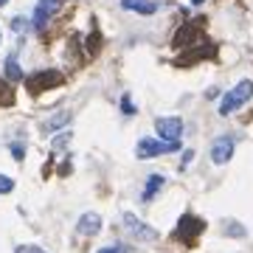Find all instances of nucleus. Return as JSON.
<instances>
[{
	"instance_id": "1",
	"label": "nucleus",
	"mask_w": 253,
	"mask_h": 253,
	"mask_svg": "<svg viewBox=\"0 0 253 253\" xmlns=\"http://www.w3.org/2000/svg\"><path fill=\"white\" fill-rule=\"evenodd\" d=\"M251 96H253V82L242 79L231 93H225V99H222V104H219V116H231V113H236L242 104L251 101Z\"/></svg>"
},
{
	"instance_id": "2",
	"label": "nucleus",
	"mask_w": 253,
	"mask_h": 253,
	"mask_svg": "<svg viewBox=\"0 0 253 253\" xmlns=\"http://www.w3.org/2000/svg\"><path fill=\"white\" fill-rule=\"evenodd\" d=\"M62 73L59 71H37V73H31L26 79V87H28V93L31 96H40V93H45V90H51V87H59L62 84Z\"/></svg>"
},
{
	"instance_id": "3",
	"label": "nucleus",
	"mask_w": 253,
	"mask_h": 253,
	"mask_svg": "<svg viewBox=\"0 0 253 253\" xmlns=\"http://www.w3.org/2000/svg\"><path fill=\"white\" fill-rule=\"evenodd\" d=\"M203 231H206V222H203V219L194 217V214H183L180 222H177V234H174V239H177V242H186V245H194Z\"/></svg>"
},
{
	"instance_id": "4",
	"label": "nucleus",
	"mask_w": 253,
	"mask_h": 253,
	"mask_svg": "<svg viewBox=\"0 0 253 253\" xmlns=\"http://www.w3.org/2000/svg\"><path fill=\"white\" fill-rule=\"evenodd\" d=\"M180 149V141H155V138H141V144L135 146L138 158H155L163 152H174Z\"/></svg>"
},
{
	"instance_id": "5",
	"label": "nucleus",
	"mask_w": 253,
	"mask_h": 253,
	"mask_svg": "<svg viewBox=\"0 0 253 253\" xmlns=\"http://www.w3.org/2000/svg\"><path fill=\"white\" fill-rule=\"evenodd\" d=\"M203 26H206V17L200 20H191V23H186L183 28H177V34H174V48H183V42H186V48H191L197 40H203Z\"/></svg>"
},
{
	"instance_id": "6",
	"label": "nucleus",
	"mask_w": 253,
	"mask_h": 253,
	"mask_svg": "<svg viewBox=\"0 0 253 253\" xmlns=\"http://www.w3.org/2000/svg\"><path fill=\"white\" fill-rule=\"evenodd\" d=\"M124 225H126V231L132 234V239H138V242H158V231H155L152 225L141 222V219H138L135 214H129V211L124 214Z\"/></svg>"
},
{
	"instance_id": "7",
	"label": "nucleus",
	"mask_w": 253,
	"mask_h": 253,
	"mask_svg": "<svg viewBox=\"0 0 253 253\" xmlns=\"http://www.w3.org/2000/svg\"><path fill=\"white\" fill-rule=\"evenodd\" d=\"M234 149H236V138L234 135H219L214 144H211V161L217 166H225L231 158H234Z\"/></svg>"
},
{
	"instance_id": "8",
	"label": "nucleus",
	"mask_w": 253,
	"mask_h": 253,
	"mask_svg": "<svg viewBox=\"0 0 253 253\" xmlns=\"http://www.w3.org/2000/svg\"><path fill=\"white\" fill-rule=\"evenodd\" d=\"M155 129L163 141H180L183 135V118L177 116H166V118H158L155 121Z\"/></svg>"
},
{
	"instance_id": "9",
	"label": "nucleus",
	"mask_w": 253,
	"mask_h": 253,
	"mask_svg": "<svg viewBox=\"0 0 253 253\" xmlns=\"http://www.w3.org/2000/svg\"><path fill=\"white\" fill-rule=\"evenodd\" d=\"M59 3H62V0H40V3H37V11H34V20H31V26H34L37 31H42V28L48 26L51 14L59 9Z\"/></svg>"
},
{
	"instance_id": "10",
	"label": "nucleus",
	"mask_w": 253,
	"mask_h": 253,
	"mask_svg": "<svg viewBox=\"0 0 253 253\" xmlns=\"http://www.w3.org/2000/svg\"><path fill=\"white\" fill-rule=\"evenodd\" d=\"M76 231H79L82 236H93L101 231V217L96 214V211H87V214H82L79 222H76Z\"/></svg>"
},
{
	"instance_id": "11",
	"label": "nucleus",
	"mask_w": 253,
	"mask_h": 253,
	"mask_svg": "<svg viewBox=\"0 0 253 253\" xmlns=\"http://www.w3.org/2000/svg\"><path fill=\"white\" fill-rule=\"evenodd\" d=\"M121 9L135 11V14H155L158 3H152V0H121Z\"/></svg>"
},
{
	"instance_id": "12",
	"label": "nucleus",
	"mask_w": 253,
	"mask_h": 253,
	"mask_svg": "<svg viewBox=\"0 0 253 253\" xmlns=\"http://www.w3.org/2000/svg\"><path fill=\"white\" fill-rule=\"evenodd\" d=\"M6 76H9V82H20V79H23V68L17 65V54L6 56Z\"/></svg>"
},
{
	"instance_id": "13",
	"label": "nucleus",
	"mask_w": 253,
	"mask_h": 253,
	"mask_svg": "<svg viewBox=\"0 0 253 253\" xmlns=\"http://www.w3.org/2000/svg\"><path fill=\"white\" fill-rule=\"evenodd\" d=\"M163 186H166V180H163L161 174H152V177L146 180V191H144V200H152L155 194H158V191L163 189Z\"/></svg>"
},
{
	"instance_id": "14",
	"label": "nucleus",
	"mask_w": 253,
	"mask_h": 253,
	"mask_svg": "<svg viewBox=\"0 0 253 253\" xmlns=\"http://www.w3.org/2000/svg\"><path fill=\"white\" fill-rule=\"evenodd\" d=\"M14 104V90L6 79H0V107H11Z\"/></svg>"
},
{
	"instance_id": "15",
	"label": "nucleus",
	"mask_w": 253,
	"mask_h": 253,
	"mask_svg": "<svg viewBox=\"0 0 253 253\" xmlns=\"http://www.w3.org/2000/svg\"><path fill=\"white\" fill-rule=\"evenodd\" d=\"M68 118H71L68 113H59V116H54L51 121H48V129H56V126H65V124H68Z\"/></svg>"
},
{
	"instance_id": "16",
	"label": "nucleus",
	"mask_w": 253,
	"mask_h": 253,
	"mask_svg": "<svg viewBox=\"0 0 253 253\" xmlns=\"http://www.w3.org/2000/svg\"><path fill=\"white\" fill-rule=\"evenodd\" d=\"M99 42H101V40H99V31H93V34H90V40H87V54H99Z\"/></svg>"
},
{
	"instance_id": "17",
	"label": "nucleus",
	"mask_w": 253,
	"mask_h": 253,
	"mask_svg": "<svg viewBox=\"0 0 253 253\" xmlns=\"http://www.w3.org/2000/svg\"><path fill=\"white\" fill-rule=\"evenodd\" d=\"M11 189H14V180L6 177V174H0V194H9Z\"/></svg>"
},
{
	"instance_id": "18",
	"label": "nucleus",
	"mask_w": 253,
	"mask_h": 253,
	"mask_svg": "<svg viewBox=\"0 0 253 253\" xmlns=\"http://www.w3.org/2000/svg\"><path fill=\"white\" fill-rule=\"evenodd\" d=\"M225 228H228L225 234H234V236H239V239L245 236V228L239 225V222H225Z\"/></svg>"
},
{
	"instance_id": "19",
	"label": "nucleus",
	"mask_w": 253,
	"mask_h": 253,
	"mask_svg": "<svg viewBox=\"0 0 253 253\" xmlns=\"http://www.w3.org/2000/svg\"><path fill=\"white\" fill-rule=\"evenodd\" d=\"M14 253H45V251H42V248H37V245H20Z\"/></svg>"
},
{
	"instance_id": "20",
	"label": "nucleus",
	"mask_w": 253,
	"mask_h": 253,
	"mask_svg": "<svg viewBox=\"0 0 253 253\" xmlns=\"http://www.w3.org/2000/svg\"><path fill=\"white\" fill-rule=\"evenodd\" d=\"M121 110H124L126 116H132V113H135V107H132V101H129V96H121Z\"/></svg>"
},
{
	"instance_id": "21",
	"label": "nucleus",
	"mask_w": 253,
	"mask_h": 253,
	"mask_svg": "<svg viewBox=\"0 0 253 253\" xmlns=\"http://www.w3.org/2000/svg\"><path fill=\"white\" fill-rule=\"evenodd\" d=\"M26 23H28L26 17H14V23H11V28H14V31H17V34H20V31L26 28Z\"/></svg>"
},
{
	"instance_id": "22",
	"label": "nucleus",
	"mask_w": 253,
	"mask_h": 253,
	"mask_svg": "<svg viewBox=\"0 0 253 253\" xmlns=\"http://www.w3.org/2000/svg\"><path fill=\"white\" fill-rule=\"evenodd\" d=\"M68 141H71V135H68V132H65V135H56V138H54V146L59 149V146H65Z\"/></svg>"
},
{
	"instance_id": "23",
	"label": "nucleus",
	"mask_w": 253,
	"mask_h": 253,
	"mask_svg": "<svg viewBox=\"0 0 253 253\" xmlns=\"http://www.w3.org/2000/svg\"><path fill=\"white\" fill-rule=\"evenodd\" d=\"M96 253H116L113 248H101V251H96Z\"/></svg>"
},
{
	"instance_id": "24",
	"label": "nucleus",
	"mask_w": 253,
	"mask_h": 253,
	"mask_svg": "<svg viewBox=\"0 0 253 253\" xmlns=\"http://www.w3.org/2000/svg\"><path fill=\"white\" fill-rule=\"evenodd\" d=\"M0 6H9V0H0Z\"/></svg>"
},
{
	"instance_id": "25",
	"label": "nucleus",
	"mask_w": 253,
	"mask_h": 253,
	"mask_svg": "<svg viewBox=\"0 0 253 253\" xmlns=\"http://www.w3.org/2000/svg\"><path fill=\"white\" fill-rule=\"evenodd\" d=\"M191 3H203V0H191Z\"/></svg>"
}]
</instances>
